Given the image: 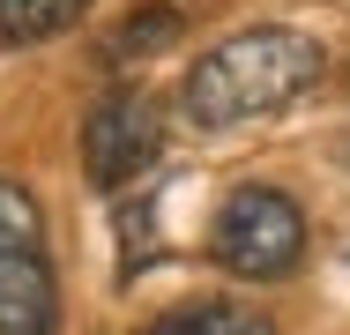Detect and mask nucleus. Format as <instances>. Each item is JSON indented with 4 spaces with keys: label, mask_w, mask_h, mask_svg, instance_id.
<instances>
[{
    "label": "nucleus",
    "mask_w": 350,
    "mask_h": 335,
    "mask_svg": "<svg viewBox=\"0 0 350 335\" xmlns=\"http://www.w3.org/2000/svg\"><path fill=\"white\" fill-rule=\"evenodd\" d=\"M313 82H321V45L306 30H291V23H261V30H239V38L209 45L187 67L179 105H187L194 127H239V120L283 112Z\"/></svg>",
    "instance_id": "obj_1"
},
{
    "label": "nucleus",
    "mask_w": 350,
    "mask_h": 335,
    "mask_svg": "<svg viewBox=\"0 0 350 335\" xmlns=\"http://www.w3.org/2000/svg\"><path fill=\"white\" fill-rule=\"evenodd\" d=\"M0 335H60V283L45 246V209L0 172Z\"/></svg>",
    "instance_id": "obj_2"
},
{
    "label": "nucleus",
    "mask_w": 350,
    "mask_h": 335,
    "mask_svg": "<svg viewBox=\"0 0 350 335\" xmlns=\"http://www.w3.org/2000/svg\"><path fill=\"white\" fill-rule=\"evenodd\" d=\"M209 254L246 283H276L306 254V209L283 187H231L209 216Z\"/></svg>",
    "instance_id": "obj_3"
},
{
    "label": "nucleus",
    "mask_w": 350,
    "mask_h": 335,
    "mask_svg": "<svg viewBox=\"0 0 350 335\" xmlns=\"http://www.w3.org/2000/svg\"><path fill=\"white\" fill-rule=\"evenodd\" d=\"M157 149H164V112H157L149 90H112L105 105H90V120H82V172H90L97 194L135 187L157 164Z\"/></svg>",
    "instance_id": "obj_4"
},
{
    "label": "nucleus",
    "mask_w": 350,
    "mask_h": 335,
    "mask_svg": "<svg viewBox=\"0 0 350 335\" xmlns=\"http://www.w3.org/2000/svg\"><path fill=\"white\" fill-rule=\"evenodd\" d=\"M142 335H276V321L254 313V306H239V298H202V306H172V313H157Z\"/></svg>",
    "instance_id": "obj_5"
},
{
    "label": "nucleus",
    "mask_w": 350,
    "mask_h": 335,
    "mask_svg": "<svg viewBox=\"0 0 350 335\" xmlns=\"http://www.w3.org/2000/svg\"><path fill=\"white\" fill-rule=\"evenodd\" d=\"M90 15V0H0V53L15 45H45V38H60Z\"/></svg>",
    "instance_id": "obj_6"
},
{
    "label": "nucleus",
    "mask_w": 350,
    "mask_h": 335,
    "mask_svg": "<svg viewBox=\"0 0 350 335\" xmlns=\"http://www.w3.org/2000/svg\"><path fill=\"white\" fill-rule=\"evenodd\" d=\"M179 30H187V15H179L172 0H149V8H135V15H127V23L105 38V60H112V67L149 60V53H157V45H172Z\"/></svg>",
    "instance_id": "obj_7"
},
{
    "label": "nucleus",
    "mask_w": 350,
    "mask_h": 335,
    "mask_svg": "<svg viewBox=\"0 0 350 335\" xmlns=\"http://www.w3.org/2000/svg\"><path fill=\"white\" fill-rule=\"evenodd\" d=\"M149 254H157V209H149V201H135V209L120 216V276H135Z\"/></svg>",
    "instance_id": "obj_8"
}]
</instances>
